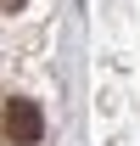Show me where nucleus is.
Listing matches in <instances>:
<instances>
[{
  "mask_svg": "<svg viewBox=\"0 0 140 146\" xmlns=\"http://www.w3.org/2000/svg\"><path fill=\"white\" fill-rule=\"evenodd\" d=\"M39 135H45V112H39V101H6V146H39Z\"/></svg>",
  "mask_w": 140,
  "mask_h": 146,
  "instance_id": "f257e3e1",
  "label": "nucleus"
},
{
  "mask_svg": "<svg viewBox=\"0 0 140 146\" xmlns=\"http://www.w3.org/2000/svg\"><path fill=\"white\" fill-rule=\"evenodd\" d=\"M0 6H6V11H11V6H22V0H0Z\"/></svg>",
  "mask_w": 140,
  "mask_h": 146,
  "instance_id": "f03ea898",
  "label": "nucleus"
}]
</instances>
